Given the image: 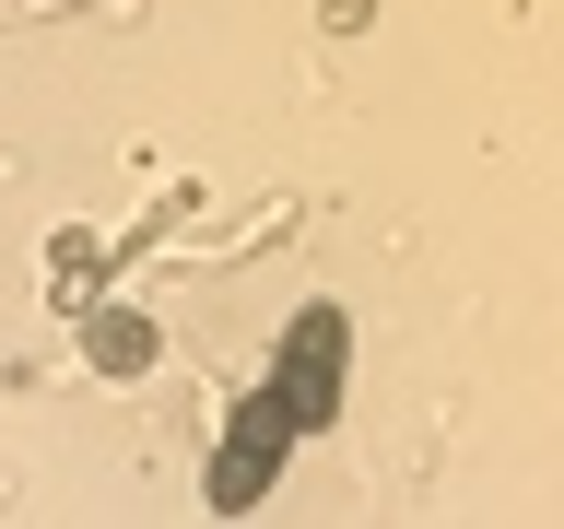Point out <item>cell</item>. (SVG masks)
<instances>
[{
	"instance_id": "obj_1",
	"label": "cell",
	"mask_w": 564,
	"mask_h": 529,
	"mask_svg": "<svg viewBox=\"0 0 564 529\" xmlns=\"http://www.w3.org/2000/svg\"><path fill=\"white\" fill-rule=\"evenodd\" d=\"M271 400L294 423H329V400H341V317H329V306H317L306 330H294V353L271 365Z\"/></svg>"
},
{
	"instance_id": "obj_2",
	"label": "cell",
	"mask_w": 564,
	"mask_h": 529,
	"mask_svg": "<svg viewBox=\"0 0 564 529\" xmlns=\"http://www.w3.org/2000/svg\"><path fill=\"white\" fill-rule=\"evenodd\" d=\"M294 435H306V423H294V412L271 400V388H259V400H247V435L224 447V471H212V506H247V494L271 483V458L294 447Z\"/></svg>"
},
{
	"instance_id": "obj_3",
	"label": "cell",
	"mask_w": 564,
	"mask_h": 529,
	"mask_svg": "<svg viewBox=\"0 0 564 529\" xmlns=\"http://www.w3.org/2000/svg\"><path fill=\"white\" fill-rule=\"evenodd\" d=\"M83 342H95V365H118V377H141V365H153V330H141V317H95Z\"/></svg>"
}]
</instances>
